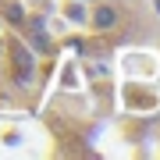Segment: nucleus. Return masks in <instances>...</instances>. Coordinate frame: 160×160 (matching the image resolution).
<instances>
[{"label":"nucleus","instance_id":"f257e3e1","mask_svg":"<svg viewBox=\"0 0 160 160\" xmlns=\"http://www.w3.org/2000/svg\"><path fill=\"white\" fill-rule=\"evenodd\" d=\"M92 25H96V29H114L118 25V11L110 4H100L96 11H92Z\"/></svg>","mask_w":160,"mask_h":160},{"label":"nucleus","instance_id":"f03ea898","mask_svg":"<svg viewBox=\"0 0 160 160\" xmlns=\"http://www.w3.org/2000/svg\"><path fill=\"white\" fill-rule=\"evenodd\" d=\"M68 18H71V22H86V18H89L86 7H82V0H75V4L68 7Z\"/></svg>","mask_w":160,"mask_h":160},{"label":"nucleus","instance_id":"7ed1b4c3","mask_svg":"<svg viewBox=\"0 0 160 160\" xmlns=\"http://www.w3.org/2000/svg\"><path fill=\"white\" fill-rule=\"evenodd\" d=\"M7 18H11V22H22L25 11H22V7H7Z\"/></svg>","mask_w":160,"mask_h":160},{"label":"nucleus","instance_id":"20e7f679","mask_svg":"<svg viewBox=\"0 0 160 160\" xmlns=\"http://www.w3.org/2000/svg\"><path fill=\"white\" fill-rule=\"evenodd\" d=\"M18 64H22L25 71H32V57H29V53H22V57H18Z\"/></svg>","mask_w":160,"mask_h":160},{"label":"nucleus","instance_id":"39448f33","mask_svg":"<svg viewBox=\"0 0 160 160\" xmlns=\"http://www.w3.org/2000/svg\"><path fill=\"white\" fill-rule=\"evenodd\" d=\"M157 14H160V0H157Z\"/></svg>","mask_w":160,"mask_h":160}]
</instances>
